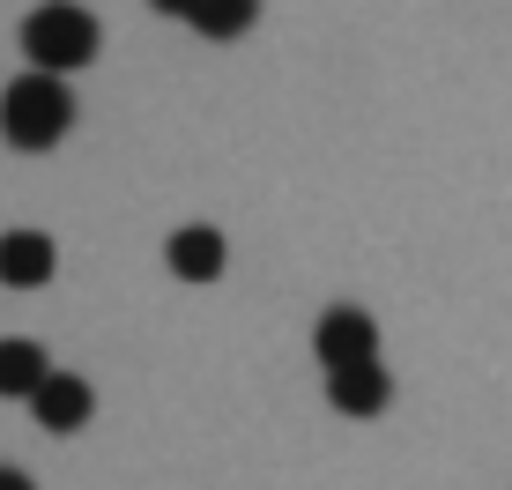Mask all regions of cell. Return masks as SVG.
I'll return each instance as SVG.
<instances>
[{"label": "cell", "mask_w": 512, "mask_h": 490, "mask_svg": "<svg viewBox=\"0 0 512 490\" xmlns=\"http://www.w3.org/2000/svg\"><path fill=\"white\" fill-rule=\"evenodd\" d=\"M0 490H38V483H30L23 468H8V461H0Z\"/></svg>", "instance_id": "30bf717a"}, {"label": "cell", "mask_w": 512, "mask_h": 490, "mask_svg": "<svg viewBox=\"0 0 512 490\" xmlns=\"http://www.w3.org/2000/svg\"><path fill=\"white\" fill-rule=\"evenodd\" d=\"M149 8H164V15H186V8H193V0H149Z\"/></svg>", "instance_id": "8fae6325"}, {"label": "cell", "mask_w": 512, "mask_h": 490, "mask_svg": "<svg viewBox=\"0 0 512 490\" xmlns=\"http://www.w3.org/2000/svg\"><path fill=\"white\" fill-rule=\"evenodd\" d=\"M327 401L342 416H379L386 401H394V379H386V364H357V372H327Z\"/></svg>", "instance_id": "8992f818"}, {"label": "cell", "mask_w": 512, "mask_h": 490, "mask_svg": "<svg viewBox=\"0 0 512 490\" xmlns=\"http://www.w3.org/2000/svg\"><path fill=\"white\" fill-rule=\"evenodd\" d=\"M312 349H320L327 372H357V364H379V320L364 305H327L320 327H312Z\"/></svg>", "instance_id": "3957f363"}, {"label": "cell", "mask_w": 512, "mask_h": 490, "mask_svg": "<svg viewBox=\"0 0 512 490\" xmlns=\"http://www.w3.org/2000/svg\"><path fill=\"white\" fill-rule=\"evenodd\" d=\"M67 127H75L67 75H38V67H23V75L0 90V134H8V149H52Z\"/></svg>", "instance_id": "6da1fadb"}, {"label": "cell", "mask_w": 512, "mask_h": 490, "mask_svg": "<svg viewBox=\"0 0 512 490\" xmlns=\"http://www.w3.org/2000/svg\"><path fill=\"white\" fill-rule=\"evenodd\" d=\"M171 275H186V283H216V275H223V231H216V223H186V231H171Z\"/></svg>", "instance_id": "52a82bcc"}, {"label": "cell", "mask_w": 512, "mask_h": 490, "mask_svg": "<svg viewBox=\"0 0 512 490\" xmlns=\"http://www.w3.org/2000/svg\"><path fill=\"white\" fill-rule=\"evenodd\" d=\"M52 372H60V364H52L30 335H0V394H23V401H30Z\"/></svg>", "instance_id": "ba28073f"}, {"label": "cell", "mask_w": 512, "mask_h": 490, "mask_svg": "<svg viewBox=\"0 0 512 490\" xmlns=\"http://www.w3.org/2000/svg\"><path fill=\"white\" fill-rule=\"evenodd\" d=\"M23 52L38 75H75V67L97 60V15L75 8V0H45V8L23 15Z\"/></svg>", "instance_id": "7a4b0ae2"}, {"label": "cell", "mask_w": 512, "mask_h": 490, "mask_svg": "<svg viewBox=\"0 0 512 490\" xmlns=\"http://www.w3.org/2000/svg\"><path fill=\"white\" fill-rule=\"evenodd\" d=\"M253 15H260V0H193L186 23L201 30V38H245V30H253Z\"/></svg>", "instance_id": "9c48e42d"}, {"label": "cell", "mask_w": 512, "mask_h": 490, "mask_svg": "<svg viewBox=\"0 0 512 490\" xmlns=\"http://www.w3.org/2000/svg\"><path fill=\"white\" fill-rule=\"evenodd\" d=\"M30 409H38V424H45V431H82L97 401H90V379H82V372H52L45 387L30 394Z\"/></svg>", "instance_id": "277c9868"}, {"label": "cell", "mask_w": 512, "mask_h": 490, "mask_svg": "<svg viewBox=\"0 0 512 490\" xmlns=\"http://www.w3.org/2000/svg\"><path fill=\"white\" fill-rule=\"evenodd\" d=\"M52 238L45 231H0V283L8 290H38L45 275H52Z\"/></svg>", "instance_id": "5b68a950"}]
</instances>
